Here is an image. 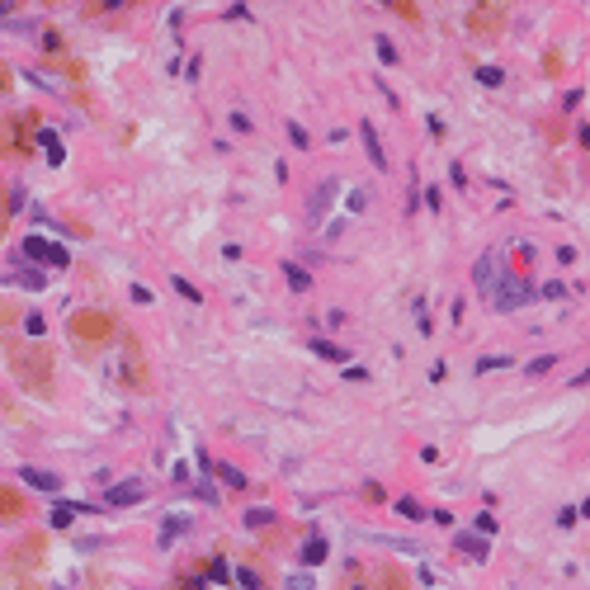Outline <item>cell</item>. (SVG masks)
<instances>
[{
    "label": "cell",
    "instance_id": "obj_5",
    "mask_svg": "<svg viewBox=\"0 0 590 590\" xmlns=\"http://www.w3.org/2000/svg\"><path fill=\"white\" fill-rule=\"evenodd\" d=\"M24 255H33V260H53V265H66V250H62V246H48L43 237H28Z\"/></svg>",
    "mask_w": 590,
    "mask_h": 590
},
{
    "label": "cell",
    "instance_id": "obj_34",
    "mask_svg": "<svg viewBox=\"0 0 590 590\" xmlns=\"http://www.w3.org/2000/svg\"><path fill=\"white\" fill-rule=\"evenodd\" d=\"M581 382H590V369H581V374L571 378V387H581Z\"/></svg>",
    "mask_w": 590,
    "mask_h": 590
},
{
    "label": "cell",
    "instance_id": "obj_26",
    "mask_svg": "<svg viewBox=\"0 0 590 590\" xmlns=\"http://www.w3.org/2000/svg\"><path fill=\"white\" fill-rule=\"evenodd\" d=\"M397 510H402V515H406V519H421V515H425V510H421V506H416V501H397Z\"/></svg>",
    "mask_w": 590,
    "mask_h": 590
},
{
    "label": "cell",
    "instance_id": "obj_8",
    "mask_svg": "<svg viewBox=\"0 0 590 590\" xmlns=\"http://www.w3.org/2000/svg\"><path fill=\"white\" fill-rule=\"evenodd\" d=\"M359 137H364V147H369V161L382 170L387 165V156H382V142H378V133H374V123H359Z\"/></svg>",
    "mask_w": 590,
    "mask_h": 590
},
{
    "label": "cell",
    "instance_id": "obj_17",
    "mask_svg": "<svg viewBox=\"0 0 590 590\" xmlns=\"http://www.w3.org/2000/svg\"><path fill=\"white\" fill-rule=\"evenodd\" d=\"M477 534L496 538V515H491V510H482V515H477Z\"/></svg>",
    "mask_w": 590,
    "mask_h": 590
},
{
    "label": "cell",
    "instance_id": "obj_2",
    "mask_svg": "<svg viewBox=\"0 0 590 590\" xmlns=\"http://www.w3.org/2000/svg\"><path fill=\"white\" fill-rule=\"evenodd\" d=\"M15 374L24 378V387H48V354L43 349H15Z\"/></svg>",
    "mask_w": 590,
    "mask_h": 590
},
{
    "label": "cell",
    "instance_id": "obj_19",
    "mask_svg": "<svg viewBox=\"0 0 590 590\" xmlns=\"http://www.w3.org/2000/svg\"><path fill=\"white\" fill-rule=\"evenodd\" d=\"M477 81H482V85H501V81H506V71H496V66H482V71H477Z\"/></svg>",
    "mask_w": 590,
    "mask_h": 590
},
{
    "label": "cell",
    "instance_id": "obj_22",
    "mask_svg": "<svg viewBox=\"0 0 590 590\" xmlns=\"http://www.w3.org/2000/svg\"><path fill=\"white\" fill-rule=\"evenodd\" d=\"M562 293H566V284H562V279H553V284H543V297H553V302H557Z\"/></svg>",
    "mask_w": 590,
    "mask_h": 590
},
{
    "label": "cell",
    "instance_id": "obj_32",
    "mask_svg": "<svg viewBox=\"0 0 590 590\" xmlns=\"http://www.w3.org/2000/svg\"><path fill=\"white\" fill-rule=\"evenodd\" d=\"M15 322V307H10V302H0V326H10Z\"/></svg>",
    "mask_w": 590,
    "mask_h": 590
},
{
    "label": "cell",
    "instance_id": "obj_29",
    "mask_svg": "<svg viewBox=\"0 0 590 590\" xmlns=\"http://www.w3.org/2000/svg\"><path fill=\"white\" fill-rule=\"evenodd\" d=\"M227 123H232V128H237V133H250V128H255V123H250V118H246V113H232V118H227Z\"/></svg>",
    "mask_w": 590,
    "mask_h": 590
},
{
    "label": "cell",
    "instance_id": "obj_21",
    "mask_svg": "<svg viewBox=\"0 0 590 590\" xmlns=\"http://www.w3.org/2000/svg\"><path fill=\"white\" fill-rule=\"evenodd\" d=\"M553 364H557V354H538L534 364H529V374H548V369H553Z\"/></svg>",
    "mask_w": 590,
    "mask_h": 590
},
{
    "label": "cell",
    "instance_id": "obj_16",
    "mask_svg": "<svg viewBox=\"0 0 590 590\" xmlns=\"http://www.w3.org/2000/svg\"><path fill=\"white\" fill-rule=\"evenodd\" d=\"M217 477H222L227 486H246V477L237 472V468H227V463H217Z\"/></svg>",
    "mask_w": 590,
    "mask_h": 590
},
{
    "label": "cell",
    "instance_id": "obj_31",
    "mask_svg": "<svg viewBox=\"0 0 590 590\" xmlns=\"http://www.w3.org/2000/svg\"><path fill=\"white\" fill-rule=\"evenodd\" d=\"M288 137H293L297 147H307V133H302V123H288Z\"/></svg>",
    "mask_w": 590,
    "mask_h": 590
},
{
    "label": "cell",
    "instance_id": "obj_23",
    "mask_svg": "<svg viewBox=\"0 0 590 590\" xmlns=\"http://www.w3.org/2000/svg\"><path fill=\"white\" fill-rule=\"evenodd\" d=\"M194 496H199V501H217V486L213 482H199V486H194Z\"/></svg>",
    "mask_w": 590,
    "mask_h": 590
},
{
    "label": "cell",
    "instance_id": "obj_27",
    "mask_svg": "<svg viewBox=\"0 0 590 590\" xmlns=\"http://www.w3.org/2000/svg\"><path fill=\"white\" fill-rule=\"evenodd\" d=\"M19 284H28V288H43V274H38V269H24V274H19Z\"/></svg>",
    "mask_w": 590,
    "mask_h": 590
},
{
    "label": "cell",
    "instance_id": "obj_4",
    "mask_svg": "<svg viewBox=\"0 0 590 590\" xmlns=\"http://www.w3.org/2000/svg\"><path fill=\"white\" fill-rule=\"evenodd\" d=\"M496 274H501V260L496 255H477V265H472V284H477V293H491V284H496Z\"/></svg>",
    "mask_w": 590,
    "mask_h": 590
},
{
    "label": "cell",
    "instance_id": "obj_20",
    "mask_svg": "<svg viewBox=\"0 0 590 590\" xmlns=\"http://www.w3.org/2000/svg\"><path fill=\"white\" fill-rule=\"evenodd\" d=\"M71 331H81V335H100L104 322H95V317H90V322H71Z\"/></svg>",
    "mask_w": 590,
    "mask_h": 590
},
{
    "label": "cell",
    "instance_id": "obj_6",
    "mask_svg": "<svg viewBox=\"0 0 590 590\" xmlns=\"http://www.w3.org/2000/svg\"><path fill=\"white\" fill-rule=\"evenodd\" d=\"M142 501V482H118L104 491V506H137Z\"/></svg>",
    "mask_w": 590,
    "mask_h": 590
},
{
    "label": "cell",
    "instance_id": "obj_24",
    "mask_svg": "<svg viewBox=\"0 0 590 590\" xmlns=\"http://www.w3.org/2000/svg\"><path fill=\"white\" fill-rule=\"evenodd\" d=\"M175 293H185L189 302H199V288H189V279H180V274H175Z\"/></svg>",
    "mask_w": 590,
    "mask_h": 590
},
{
    "label": "cell",
    "instance_id": "obj_37",
    "mask_svg": "<svg viewBox=\"0 0 590 590\" xmlns=\"http://www.w3.org/2000/svg\"><path fill=\"white\" fill-rule=\"evenodd\" d=\"M48 5H53V0H48Z\"/></svg>",
    "mask_w": 590,
    "mask_h": 590
},
{
    "label": "cell",
    "instance_id": "obj_30",
    "mask_svg": "<svg viewBox=\"0 0 590 590\" xmlns=\"http://www.w3.org/2000/svg\"><path fill=\"white\" fill-rule=\"evenodd\" d=\"M133 302H137V307H147V302H151V288H142V284H133Z\"/></svg>",
    "mask_w": 590,
    "mask_h": 590
},
{
    "label": "cell",
    "instance_id": "obj_36",
    "mask_svg": "<svg viewBox=\"0 0 590 590\" xmlns=\"http://www.w3.org/2000/svg\"><path fill=\"white\" fill-rule=\"evenodd\" d=\"M0 237H5V203H0Z\"/></svg>",
    "mask_w": 590,
    "mask_h": 590
},
{
    "label": "cell",
    "instance_id": "obj_18",
    "mask_svg": "<svg viewBox=\"0 0 590 590\" xmlns=\"http://www.w3.org/2000/svg\"><path fill=\"white\" fill-rule=\"evenodd\" d=\"M269 519H274L269 510H246V524H250V529H265Z\"/></svg>",
    "mask_w": 590,
    "mask_h": 590
},
{
    "label": "cell",
    "instance_id": "obj_9",
    "mask_svg": "<svg viewBox=\"0 0 590 590\" xmlns=\"http://www.w3.org/2000/svg\"><path fill=\"white\" fill-rule=\"evenodd\" d=\"M185 529H189V515H170V519L161 524V548H170V543L185 534Z\"/></svg>",
    "mask_w": 590,
    "mask_h": 590
},
{
    "label": "cell",
    "instance_id": "obj_1",
    "mask_svg": "<svg viewBox=\"0 0 590 590\" xmlns=\"http://www.w3.org/2000/svg\"><path fill=\"white\" fill-rule=\"evenodd\" d=\"M529 297H534V284L519 269H501L496 284H491V293H486V302H491V312H519Z\"/></svg>",
    "mask_w": 590,
    "mask_h": 590
},
{
    "label": "cell",
    "instance_id": "obj_28",
    "mask_svg": "<svg viewBox=\"0 0 590 590\" xmlns=\"http://www.w3.org/2000/svg\"><path fill=\"white\" fill-rule=\"evenodd\" d=\"M378 57H382V62H397V48H392L387 38H378Z\"/></svg>",
    "mask_w": 590,
    "mask_h": 590
},
{
    "label": "cell",
    "instance_id": "obj_33",
    "mask_svg": "<svg viewBox=\"0 0 590 590\" xmlns=\"http://www.w3.org/2000/svg\"><path fill=\"white\" fill-rule=\"evenodd\" d=\"M118 5H128V0H100L95 10H118Z\"/></svg>",
    "mask_w": 590,
    "mask_h": 590
},
{
    "label": "cell",
    "instance_id": "obj_7",
    "mask_svg": "<svg viewBox=\"0 0 590 590\" xmlns=\"http://www.w3.org/2000/svg\"><path fill=\"white\" fill-rule=\"evenodd\" d=\"M335 180H322V185H317V194H312V208H307V217H312V222H317V217L326 213V208H331V199H335Z\"/></svg>",
    "mask_w": 590,
    "mask_h": 590
},
{
    "label": "cell",
    "instance_id": "obj_12",
    "mask_svg": "<svg viewBox=\"0 0 590 590\" xmlns=\"http://www.w3.org/2000/svg\"><path fill=\"white\" fill-rule=\"evenodd\" d=\"M38 147L48 151V161L62 165V142H57V133H48V128H38Z\"/></svg>",
    "mask_w": 590,
    "mask_h": 590
},
{
    "label": "cell",
    "instance_id": "obj_11",
    "mask_svg": "<svg viewBox=\"0 0 590 590\" xmlns=\"http://www.w3.org/2000/svg\"><path fill=\"white\" fill-rule=\"evenodd\" d=\"M0 515H5V519H19V515H24V501H19L15 491H5V486H0Z\"/></svg>",
    "mask_w": 590,
    "mask_h": 590
},
{
    "label": "cell",
    "instance_id": "obj_35",
    "mask_svg": "<svg viewBox=\"0 0 590 590\" xmlns=\"http://www.w3.org/2000/svg\"><path fill=\"white\" fill-rule=\"evenodd\" d=\"M5 85H10V71H5V66H0V90H5Z\"/></svg>",
    "mask_w": 590,
    "mask_h": 590
},
{
    "label": "cell",
    "instance_id": "obj_10",
    "mask_svg": "<svg viewBox=\"0 0 590 590\" xmlns=\"http://www.w3.org/2000/svg\"><path fill=\"white\" fill-rule=\"evenodd\" d=\"M24 482H33L38 491H62V477L57 472H38V468H24Z\"/></svg>",
    "mask_w": 590,
    "mask_h": 590
},
{
    "label": "cell",
    "instance_id": "obj_14",
    "mask_svg": "<svg viewBox=\"0 0 590 590\" xmlns=\"http://www.w3.org/2000/svg\"><path fill=\"white\" fill-rule=\"evenodd\" d=\"M284 274H288V288H297V293H307V284H312V279H307V274H302V269H297L293 260L284 265Z\"/></svg>",
    "mask_w": 590,
    "mask_h": 590
},
{
    "label": "cell",
    "instance_id": "obj_13",
    "mask_svg": "<svg viewBox=\"0 0 590 590\" xmlns=\"http://www.w3.org/2000/svg\"><path fill=\"white\" fill-rule=\"evenodd\" d=\"M312 349H317V354H322V359H335V364H345V359H349V349L331 345V340H312Z\"/></svg>",
    "mask_w": 590,
    "mask_h": 590
},
{
    "label": "cell",
    "instance_id": "obj_3",
    "mask_svg": "<svg viewBox=\"0 0 590 590\" xmlns=\"http://www.w3.org/2000/svg\"><path fill=\"white\" fill-rule=\"evenodd\" d=\"M454 548L463 553V557H472V562H486V557H491V538L477 534V529H472V534H458Z\"/></svg>",
    "mask_w": 590,
    "mask_h": 590
},
{
    "label": "cell",
    "instance_id": "obj_15",
    "mask_svg": "<svg viewBox=\"0 0 590 590\" xmlns=\"http://www.w3.org/2000/svg\"><path fill=\"white\" fill-rule=\"evenodd\" d=\"M322 557H326V543H322V538H312V543L302 548V562H307V566H317Z\"/></svg>",
    "mask_w": 590,
    "mask_h": 590
},
{
    "label": "cell",
    "instance_id": "obj_25",
    "mask_svg": "<svg viewBox=\"0 0 590 590\" xmlns=\"http://www.w3.org/2000/svg\"><path fill=\"white\" fill-rule=\"evenodd\" d=\"M364 203H369V194H364V189H354V194H349V213H364Z\"/></svg>",
    "mask_w": 590,
    "mask_h": 590
}]
</instances>
